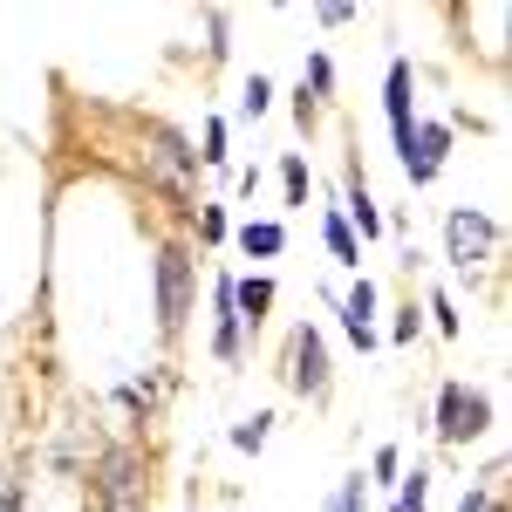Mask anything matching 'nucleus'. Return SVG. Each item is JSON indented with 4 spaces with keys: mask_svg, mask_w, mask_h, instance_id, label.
Masks as SVG:
<instances>
[{
    "mask_svg": "<svg viewBox=\"0 0 512 512\" xmlns=\"http://www.w3.org/2000/svg\"><path fill=\"white\" fill-rule=\"evenodd\" d=\"M89 499L96 512H151V451H137V444H103L89 465Z\"/></svg>",
    "mask_w": 512,
    "mask_h": 512,
    "instance_id": "nucleus-1",
    "label": "nucleus"
},
{
    "mask_svg": "<svg viewBox=\"0 0 512 512\" xmlns=\"http://www.w3.org/2000/svg\"><path fill=\"white\" fill-rule=\"evenodd\" d=\"M280 383L301 396L308 410H328L335 403V355H328V335L315 321H294L287 342H280Z\"/></svg>",
    "mask_w": 512,
    "mask_h": 512,
    "instance_id": "nucleus-2",
    "label": "nucleus"
},
{
    "mask_svg": "<svg viewBox=\"0 0 512 512\" xmlns=\"http://www.w3.org/2000/svg\"><path fill=\"white\" fill-rule=\"evenodd\" d=\"M192 294H198L192 239H164L158 260H151V308H158V335H164V342L185 335V321H192Z\"/></svg>",
    "mask_w": 512,
    "mask_h": 512,
    "instance_id": "nucleus-3",
    "label": "nucleus"
},
{
    "mask_svg": "<svg viewBox=\"0 0 512 512\" xmlns=\"http://www.w3.org/2000/svg\"><path fill=\"white\" fill-rule=\"evenodd\" d=\"M492 424H499V403H492L485 390H472L465 376H444V383H437L431 437L444 444V451H472L478 437H492Z\"/></svg>",
    "mask_w": 512,
    "mask_h": 512,
    "instance_id": "nucleus-4",
    "label": "nucleus"
},
{
    "mask_svg": "<svg viewBox=\"0 0 512 512\" xmlns=\"http://www.w3.org/2000/svg\"><path fill=\"white\" fill-rule=\"evenodd\" d=\"M444 260H451V274H465V280L478 267H492L499 260V219L478 212V205H451L444 212Z\"/></svg>",
    "mask_w": 512,
    "mask_h": 512,
    "instance_id": "nucleus-5",
    "label": "nucleus"
},
{
    "mask_svg": "<svg viewBox=\"0 0 512 512\" xmlns=\"http://www.w3.org/2000/svg\"><path fill=\"white\" fill-rule=\"evenodd\" d=\"M342 219H349V233L362 239V246L383 239V205H376V192H369V171H362V158H355V137H349V151H342Z\"/></svg>",
    "mask_w": 512,
    "mask_h": 512,
    "instance_id": "nucleus-6",
    "label": "nucleus"
},
{
    "mask_svg": "<svg viewBox=\"0 0 512 512\" xmlns=\"http://www.w3.org/2000/svg\"><path fill=\"white\" fill-rule=\"evenodd\" d=\"M444 158H451V123L444 117H417V130H410V144H403V178L417 185V192H431L437 171H444Z\"/></svg>",
    "mask_w": 512,
    "mask_h": 512,
    "instance_id": "nucleus-7",
    "label": "nucleus"
},
{
    "mask_svg": "<svg viewBox=\"0 0 512 512\" xmlns=\"http://www.w3.org/2000/svg\"><path fill=\"white\" fill-rule=\"evenodd\" d=\"M376 308H383V294H376V280L355 274V287L335 301V315H342V335H349L355 355H376L383 349V328H376Z\"/></svg>",
    "mask_w": 512,
    "mask_h": 512,
    "instance_id": "nucleus-8",
    "label": "nucleus"
},
{
    "mask_svg": "<svg viewBox=\"0 0 512 512\" xmlns=\"http://www.w3.org/2000/svg\"><path fill=\"white\" fill-rule=\"evenodd\" d=\"M383 117H390L396 158H403V144H410V130H417V62H410V55H396L390 76H383Z\"/></svg>",
    "mask_w": 512,
    "mask_h": 512,
    "instance_id": "nucleus-9",
    "label": "nucleus"
},
{
    "mask_svg": "<svg viewBox=\"0 0 512 512\" xmlns=\"http://www.w3.org/2000/svg\"><path fill=\"white\" fill-rule=\"evenodd\" d=\"M274 301H280L274 274H233V308H239V328L246 335H260L274 321Z\"/></svg>",
    "mask_w": 512,
    "mask_h": 512,
    "instance_id": "nucleus-10",
    "label": "nucleus"
},
{
    "mask_svg": "<svg viewBox=\"0 0 512 512\" xmlns=\"http://www.w3.org/2000/svg\"><path fill=\"white\" fill-rule=\"evenodd\" d=\"M321 246H328V260H335V267H349V274H362V239L349 233L342 205H321Z\"/></svg>",
    "mask_w": 512,
    "mask_h": 512,
    "instance_id": "nucleus-11",
    "label": "nucleus"
},
{
    "mask_svg": "<svg viewBox=\"0 0 512 512\" xmlns=\"http://www.w3.org/2000/svg\"><path fill=\"white\" fill-rule=\"evenodd\" d=\"M233 246L246 260H280V253H287V226H280V219H246L233 233Z\"/></svg>",
    "mask_w": 512,
    "mask_h": 512,
    "instance_id": "nucleus-12",
    "label": "nucleus"
},
{
    "mask_svg": "<svg viewBox=\"0 0 512 512\" xmlns=\"http://www.w3.org/2000/svg\"><path fill=\"white\" fill-rule=\"evenodd\" d=\"M308 192H315L308 158H301V151H280V205H287V212H301V205H308Z\"/></svg>",
    "mask_w": 512,
    "mask_h": 512,
    "instance_id": "nucleus-13",
    "label": "nucleus"
},
{
    "mask_svg": "<svg viewBox=\"0 0 512 512\" xmlns=\"http://www.w3.org/2000/svg\"><path fill=\"white\" fill-rule=\"evenodd\" d=\"M274 410H253V417H239L233 431H226V444H233L239 458H260V451H267V437H274Z\"/></svg>",
    "mask_w": 512,
    "mask_h": 512,
    "instance_id": "nucleus-14",
    "label": "nucleus"
},
{
    "mask_svg": "<svg viewBox=\"0 0 512 512\" xmlns=\"http://www.w3.org/2000/svg\"><path fill=\"white\" fill-rule=\"evenodd\" d=\"M431 485H437V472L417 458V465H403V478H396V506H410V512H431Z\"/></svg>",
    "mask_w": 512,
    "mask_h": 512,
    "instance_id": "nucleus-15",
    "label": "nucleus"
},
{
    "mask_svg": "<svg viewBox=\"0 0 512 512\" xmlns=\"http://www.w3.org/2000/svg\"><path fill=\"white\" fill-rule=\"evenodd\" d=\"M424 328H437L444 342H458V335H465V315H458L451 287H431V294H424Z\"/></svg>",
    "mask_w": 512,
    "mask_h": 512,
    "instance_id": "nucleus-16",
    "label": "nucleus"
},
{
    "mask_svg": "<svg viewBox=\"0 0 512 512\" xmlns=\"http://www.w3.org/2000/svg\"><path fill=\"white\" fill-rule=\"evenodd\" d=\"M506 465H485V478L478 485H465V499H458V512H506Z\"/></svg>",
    "mask_w": 512,
    "mask_h": 512,
    "instance_id": "nucleus-17",
    "label": "nucleus"
},
{
    "mask_svg": "<svg viewBox=\"0 0 512 512\" xmlns=\"http://www.w3.org/2000/svg\"><path fill=\"white\" fill-rule=\"evenodd\" d=\"M192 233H198V246H226V239H233V212H226L219 198H198Z\"/></svg>",
    "mask_w": 512,
    "mask_h": 512,
    "instance_id": "nucleus-18",
    "label": "nucleus"
},
{
    "mask_svg": "<svg viewBox=\"0 0 512 512\" xmlns=\"http://www.w3.org/2000/svg\"><path fill=\"white\" fill-rule=\"evenodd\" d=\"M301 89L315 96L321 110L335 103V62H328V48H308V69H301Z\"/></svg>",
    "mask_w": 512,
    "mask_h": 512,
    "instance_id": "nucleus-19",
    "label": "nucleus"
},
{
    "mask_svg": "<svg viewBox=\"0 0 512 512\" xmlns=\"http://www.w3.org/2000/svg\"><path fill=\"white\" fill-rule=\"evenodd\" d=\"M233 164V151H226V117H205V130H198V171H226Z\"/></svg>",
    "mask_w": 512,
    "mask_h": 512,
    "instance_id": "nucleus-20",
    "label": "nucleus"
},
{
    "mask_svg": "<svg viewBox=\"0 0 512 512\" xmlns=\"http://www.w3.org/2000/svg\"><path fill=\"white\" fill-rule=\"evenodd\" d=\"M403 478V444H376L369 451V492H396Z\"/></svg>",
    "mask_w": 512,
    "mask_h": 512,
    "instance_id": "nucleus-21",
    "label": "nucleus"
},
{
    "mask_svg": "<svg viewBox=\"0 0 512 512\" xmlns=\"http://www.w3.org/2000/svg\"><path fill=\"white\" fill-rule=\"evenodd\" d=\"M267 110H274V82L253 69V76H246V89H239V117H246V123H260Z\"/></svg>",
    "mask_w": 512,
    "mask_h": 512,
    "instance_id": "nucleus-22",
    "label": "nucleus"
},
{
    "mask_svg": "<svg viewBox=\"0 0 512 512\" xmlns=\"http://www.w3.org/2000/svg\"><path fill=\"white\" fill-rule=\"evenodd\" d=\"M321 512H369V478L349 472L335 492H328V506H321Z\"/></svg>",
    "mask_w": 512,
    "mask_h": 512,
    "instance_id": "nucleus-23",
    "label": "nucleus"
},
{
    "mask_svg": "<svg viewBox=\"0 0 512 512\" xmlns=\"http://www.w3.org/2000/svg\"><path fill=\"white\" fill-rule=\"evenodd\" d=\"M390 342H396V349H417V342H424V315H417V294H410V301H403V308L390 315Z\"/></svg>",
    "mask_w": 512,
    "mask_h": 512,
    "instance_id": "nucleus-24",
    "label": "nucleus"
},
{
    "mask_svg": "<svg viewBox=\"0 0 512 512\" xmlns=\"http://www.w3.org/2000/svg\"><path fill=\"white\" fill-rule=\"evenodd\" d=\"M233 14H226V7H205V55H212V62H226V48H233Z\"/></svg>",
    "mask_w": 512,
    "mask_h": 512,
    "instance_id": "nucleus-25",
    "label": "nucleus"
},
{
    "mask_svg": "<svg viewBox=\"0 0 512 512\" xmlns=\"http://www.w3.org/2000/svg\"><path fill=\"white\" fill-rule=\"evenodd\" d=\"M287 110H294V130H301V137H315V130H321V117H328V110H321V103L308 96V89H301V82H294V96H287Z\"/></svg>",
    "mask_w": 512,
    "mask_h": 512,
    "instance_id": "nucleus-26",
    "label": "nucleus"
},
{
    "mask_svg": "<svg viewBox=\"0 0 512 512\" xmlns=\"http://www.w3.org/2000/svg\"><path fill=\"white\" fill-rule=\"evenodd\" d=\"M315 21H321V28H349V21H355V7H349V0H321V7H315Z\"/></svg>",
    "mask_w": 512,
    "mask_h": 512,
    "instance_id": "nucleus-27",
    "label": "nucleus"
},
{
    "mask_svg": "<svg viewBox=\"0 0 512 512\" xmlns=\"http://www.w3.org/2000/svg\"><path fill=\"white\" fill-rule=\"evenodd\" d=\"M21 506H28V485L14 472H0V512H21Z\"/></svg>",
    "mask_w": 512,
    "mask_h": 512,
    "instance_id": "nucleus-28",
    "label": "nucleus"
},
{
    "mask_svg": "<svg viewBox=\"0 0 512 512\" xmlns=\"http://www.w3.org/2000/svg\"><path fill=\"white\" fill-rule=\"evenodd\" d=\"M390 512H410V506H396V499H390Z\"/></svg>",
    "mask_w": 512,
    "mask_h": 512,
    "instance_id": "nucleus-29",
    "label": "nucleus"
}]
</instances>
